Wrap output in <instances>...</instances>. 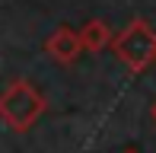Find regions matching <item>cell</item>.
Wrapping results in <instances>:
<instances>
[{"label": "cell", "instance_id": "obj_1", "mask_svg": "<svg viewBox=\"0 0 156 153\" xmlns=\"http://www.w3.org/2000/svg\"><path fill=\"white\" fill-rule=\"evenodd\" d=\"M45 109H48V99L29 80H13L10 86L0 93V121L10 131H16V134L29 131L32 124L45 115Z\"/></svg>", "mask_w": 156, "mask_h": 153}, {"label": "cell", "instance_id": "obj_2", "mask_svg": "<svg viewBox=\"0 0 156 153\" xmlns=\"http://www.w3.org/2000/svg\"><path fill=\"white\" fill-rule=\"evenodd\" d=\"M108 48L131 73H144L156 64V29L147 19H131L118 35H112Z\"/></svg>", "mask_w": 156, "mask_h": 153}, {"label": "cell", "instance_id": "obj_3", "mask_svg": "<svg viewBox=\"0 0 156 153\" xmlns=\"http://www.w3.org/2000/svg\"><path fill=\"white\" fill-rule=\"evenodd\" d=\"M45 51H48V58H51L54 64L70 67L76 58H80V38H76V32H73V29L61 26V29H54L51 35H48Z\"/></svg>", "mask_w": 156, "mask_h": 153}, {"label": "cell", "instance_id": "obj_4", "mask_svg": "<svg viewBox=\"0 0 156 153\" xmlns=\"http://www.w3.org/2000/svg\"><path fill=\"white\" fill-rule=\"evenodd\" d=\"M112 35H115V32L108 29V23H105V19H89V23L76 32V38H80V51L102 54L105 48L112 45Z\"/></svg>", "mask_w": 156, "mask_h": 153}, {"label": "cell", "instance_id": "obj_5", "mask_svg": "<svg viewBox=\"0 0 156 153\" xmlns=\"http://www.w3.org/2000/svg\"><path fill=\"white\" fill-rule=\"evenodd\" d=\"M150 121L156 124V99H153V105H150Z\"/></svg>", "mask_w": 156, "mask_h": 153}, {"label": "cell", "instance_id": "obj_6", "mask_svg": "<svg viewBox=\"0 0 156 153\" xmlns=\"http://www.w3.org/2000/svg\"><path fill=\"white\" fill-rule=\"evenodd\" d=\"M124 153H140V150H124Z\"/></svg>", "mask_w": 156, "mask_h": 153}]
</instances>
